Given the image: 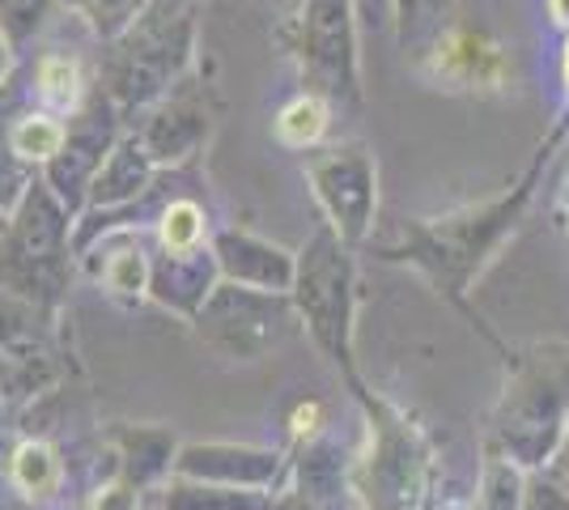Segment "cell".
I'll return each mask as SVG.
<instances>
[{
	"mask_svg": "<svg viewBox=\"0 0 569 510\" xmlns=\"http://www.w3.org/2000/svg\"><path fill=\"white\" fill-rule=\"evenodd\" d=\"M298 302L310 332L332 353V362L349 366V264L332 234L315 239L298 268Z\"/></svg>",
	"mask_w": 569,
	"mask_h": 510,
	"instance_id": "cell-1",
	"label": "cell"
},
{
	"mask_svg": "<svg viewBox=\"0 0 569 510\" xmlns=\"http://www.w3.org/2000/svg\"><path fill=\"white\" fill-rule=\"evenodd\" d=\"M421 447L403 430V421L379 409L375 451L366 463V502L379 510H408L421 498Z\"/></svg>",
	"mask_w": 569,
	"mask_h": 510,
	"instance_id": "cell-2",
	"label": "cell"
},
{
	"mask_svg": "<svg viewBox=\"0 0 569 510\" xmlns=\"http://www.w3.org/2000/svg\"><path fill=\"white\" fill-rule=\"evenodd\" d=\"M277 302L260 298L251 290H234V286H221L213 293V302L200 311V332L213 340L217 349L238 353V358H256L263 353L272 340H277Z\"/></svg>",
	"mask_w": 569,
	"mask_h": 510,
	"instance_id": "cell-3",
	"label": "cell"
},
{
	"mask_svg": "<svg viewBox=\"0 0 569 510\" xmlns=\"http://www.w3.org/2000/svg\"><path fill=\"white\" fill-rule=\"evenodd\" d=\"M315 192L328 204L340 234L357 239L370 226V209H375V170L361 149H336L332 158H319L310 167Z\"/></svg>",
	"mask_w": 569,
	"mask_h": 510,
	"instance_id": "cell-4",
	"label": "cell"
},
{
	"mask_svg": "<svg viewBox=\"0 0 569 510\" xmlns=\"http://www.w3.org/2000/svg\"><path fill=\"white\" fill-rule=\"evenodd\" d=\"M302 56L315 73H323L328 90H353V39L345 0H307L302 9Z\"/></svg>",
	"mask_w": 569,
	"mask_h": 510,
	"instance_id": "cell-5",
	"label": "cell"
},
{
	"mask_svg": "<svg viewBox=\"0 0 569 510\" xmlns=\"http://www.w3.org/2000/svg\"><path fill=\"white\" fill-rule=\"evenodd\" d=\"M200 137H204V116L200 111H191V107H167V111H158V120L149 123L144 149L153 158H183Z\"/></svg>",
	"mask_w": 569,
	"mask_h": 510,
	"instance_id": "cell-6",
	"label": "cell"
},
{
	"mask_svg": "<svg viewBox=\"0 0 569 510\" xmlns=\"http://www.w3.org/2000/svg\"><path fill=\"white\" fill-rule=\"evenodd\" d=\"M60 243V213L43 192H34L26 200L22 226H18V247L26 260H48Z\"/></svg>",
	"mask_w": 569,
	"mask_h": 510,
	"instance_id": "cell-7",
	"label": "cell"
},
{
	"mask_svg": "<svg viewBox=\"0 0 569 510\" xmlns=\"http://www.w3.org/2000/svg\"><path fill=\"white\" fill-rule=\"evenodd\" d=\"M144 183V149H137V141L119 146L111 153L107 170L98 174L94 196L98 200H119V196H132Z\"/></svg>",
	"mask_w": 569,
	"mask_h": 510,
	"instance_id": "cell-8",
	"label": "cell"
},
{
	"mask_svg": "<svg viewBox=\"0 0 569 510\" xmlns=\"http://www.w3.org/2000/svg\"><path fill=\"white\" fill-rule=\"evenodd\" d=\"M102 123H98V111H90L86 120L77 123V132L69 137V149H64V162L56 167V183H77L86 170L102 158Z\"/></svg>",
	"mask_w": 569,
	"mask_h": 510,
	"instance_id": "cell-9",
	"label": "cell"
},
{
	"mask_svg": "<svg viewBox=\"0 0 569 510\" xmlns=\"http://www.w3.org/2000/svg\"><path fill=\"white\" fill-rule=\"evenodd\" d=\"M263 502L238 489H191L179 486L167 498V510H260Z\"/></svg>",
	"mask_w": 569,
	"mask_h": 510,
	"instance_id": "cell-10",
	"label": "cell"
},
{
	"mask_svg": "<svg viewBox=\"0 0 569 510\" xmlns=\"http://www.w3.org/2000/svg\"><path fill=\"white\" fill-rule=\"evenodd\" d=\"M56 477H60V468H56V456H51L43 442H30V447L18 451V481H22V489H30V493H51Z\"/></svg>",
	"mask_w": 569,
	"mask_h": 510,
	"instance_id": "cell-11",
	"label": "cell"
},
{
	"mask_svg": "<svg viewBox=\"0 0 569 510\" xmlns=\"http://www.w3.org/2000/svg\"><path fill=\"white\" fill-rule=\"evenodd\" d=\"M0 349L9 358H30L34 349V323H30V311H22L18 302L0 298Z\"/></svg>",
	"mask_w": 569,
	"mask_h": 510,
	"instance_id": "cell-12",
	"label": "cell"
},
{
	"mask_svg": "<svg viewBox=\"0 0 569 510\" xmlns=\"http://www.w3.org/2000/svg\"><path fill=\"white\" fill-rule=\"evenodd\" d=\"M277 128H281V137L289 146H307V141H315V137L323 132V107H319L315 98H302V102H293V107L284 111Z\"/></svg>",
	"mask_w": 569,
	"mask_h": 510,
	"instance_id": "cell-13",
	"label": "cell"
},
{
	"mask_svg": "<svg viewBox=\"0 0 569 510\" xmlns=\"http://www.w3.org/2000/svg\"><path fill=\"white\" fill-rule=\"evenodd\" d=\"M69 4H77V9H81L98 30H107V34L123 30V26L141 13V0H69Z\"/></svg>",
	"mask_w": 569,
	"mask_h": 510,
	"instance_id": "cell-14",
	"label": "cell"
},
{
	"mask_svg": "<svg viewBox=\"0 0 569 510\" xmlns=\"http://www.w3.org/2000/svg\"><path fill=\"white\" fill-rule=\"evenodd\" d=\"M60 141H64V132L48 120L22 123V128H18V137H13L18 153H26V158H51V153H60Z\"/></svg>",
	"mask_w": 569,
	"mask_h": 510,
	"instance_id": "cell-15",
	"label": "cell"
},
{
	"mask_svg": "<svg viewBox=\"0 0 569 510\" xmlns=\"http://www.w3.org/2000/svg\"><path fill=\"white\" fill-rule=\"evenodd\" d=\"M167 247L170 251H188L196 239H200V213L191 209V204H174L167 213Z\"/></svg>",
	"mask_w": 569,
	"mask_h": 510,
	"instance_id": "cell-16",
	"label": "cell"
},
{
	"mask_svg": "<svg viewBox=\"0 0 569 510\" xmlns=\"http://www.w3.org/2000/svg\"><path fill=\"white\" fill-rule=\"evenodd\" d=\"M43 4H48V0H0V22L22 34V30H30V26L39 22Z\"/></svg>",
	"mask_w": 569,
	"mask_h": 510,
	"instance_id": "cell-17",
	"label": "cell"
},
{
	"mask_svg": "<svg viewBox=\"0 0 569 510\" xmlns=\"http://www.w3.org/2000/svg\"><path fill=\"white\" fill-rule=\"evenodd\" d=\"M72 81H77V73H72L69 60H48V64H43V86H48L51 98H69Z\"/></svg>",
	"mask_w": 569,
	"mask_h": 510,
	"instance_id": "cell-18",
	"label": "cell"
},
{
	"mask_svg": "<svg viewBox=\"0 0 569 510\" xmlns=\"http://www.w3.org/2000/svg\"><path fill=\"white\" fill-rule=\"evenodd\" d=\"M111 286L123 290V293L141 286V264H137V256H132V251H123L116 264H111Z\"/></svg>",
	"mask_w": 569,
	"mask_h": 510,
	"instance_id": "cell-19",
	"label": "cell"
},
{
	"mask_svg": "<svg viewBox=\"0 0 569 510\" xmlns=\"http://www.w3.org/2000/svg\"><path fill=\"white\" fill-rule=\"evenodd\" d=\"M531 510H569V502L557 493V489H536V498H531Z\"/></svg>",
	"mask_w": 569,
	"mask_h": 510,
	"instance_id": "cell-20",
	"label": "cell"
},
{
	"mask_svg": "<svg viewBox=\"0 0 569 510\" xmlns=\"http://www.w3.org/2000/svg\"><path fill=\"white\" fill-rule=\"evenodd\" d=\"M561 477H566V486H569V434H566V451H561Z\"/></svg>",
	"mask_w": 569,
	"mask_h": 510,
	"instance_id": "cell-21",
	"label": "cell"
}]
</instances>
